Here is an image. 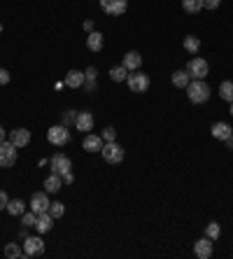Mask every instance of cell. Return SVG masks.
Masks as SVG:
<instances>
[{
    "label": "cell",
    "mask_w": 233,
    "mask_h": 259,
    "mask_svg": "<svg viewBox=\"0 0 233 259\" xmlns=\"http://www.w3.org/2000/svg\"><path fill=\"white\" fill-rule=\"evenodd\" d=\"M187 96L194 105H203V103L210 101V87L205 79H192L189 84H187Z\"/></svg>",
    "instance_id": "1"
},
{
    "label": "cell",
    "mask_w": 233,
    "mask_h": 259,
    "mask_svg": "<svg viewBox=\"0 0 233 259\" xmlns=\"http://www.w3.org/2000/svg\"><path fill=\"white\" fill-rule=\"evenodd\" d=\"M126 84H128V89L133 91V94H145V91L150 89V75H145L143 70H133L128 72V77H126Z\"/></svg>",
    "instance_id": "2"
},
{
    "label": "cell",
    "mask_w": 233,
    "mask_h": 259,
    "mask_svg": "<svg viewBox=\"0 0 233 259\" xmlns=\"http://www.w3.org/2000/svg\"><path fill=\"white\" fill-rule=\"evenodd\" d=\"M187 72H189V77L192 79H205L210 75L208 61L201 59V56H194V59L187 63Z\"/></svg>",
    "instance_id": "3"
},
{
    "label": "cell",
    "mask_w": 233,
    "mask_h": 259,
    "mask_svg": "<svg viewBox=\"0 0 233 259\" xmlns=\"http://www.w3.org/2000/svg\"><path fill=\"white\" fill-rule=\"evenodd\" d=\"M101 157L105 159L108 163H121L124 161V147H121L117 140H112V143H105L101 150Z\"/></svg>",
    "instance_id": "4"
},
{
    "label": "cell",
    "mask_w": 233,
    "mask_h": 259,
    "mask_svg": "<svg viewBox=\"0 0 233 259\" xmlns=\"http://www.w3.org/2000/svg\"><path fill=\"white\" fill-rule=\"evenodd\" d=\"M47 140L54 147H63V145L70 143V131H68V126H63V124H56V126H52L47 131Z\"/></svg>",
    "instance_id": "5"
},
{
    "label": "cell",
    "mask_w": 233,
    "mask_h": 259,
    "mask_svg": "<svg viewBox=\"0 0 233 259\" xmlns=\"http://www.w3.org/2000/svg\"><path fill=\"white\" fill-rule=\"evenodd\" d=\"M17 150L10 140L5 143H0V168H12L14 163H17Z\"/></svg>",
    "instance_id": "6"
},
{
    "label": "cell",
    "mask_w": 233,
    "mask_h": 259,
    "mask_svg": "<svg viewBox=\"0 0 233 259\" xmlns=\"http://www.w3.org/2000/svg\"><path fill=\"white\" fill-rule=\"evenodd\" d=\"M44 252V241L40 236H26L24 238V257H37Z\"/></svg>",
    "instance_id": "7"
},
{
    "label": "cell",
    "mask_w": 233,
    "mask_h": 259,
    "mask_svg": "<svg viewBox=\"0 0 233 259\" xmlns=\"http://www.w3.org/2000/svg\"><path fill=\"white\" fill-rule=\"evenodd\" d=\"M49 166H52V173H56V175H63L66 173H70V168H72V161H70V157L68 154H54V157L49 159Z\"/></svg>",
    "instance_id": "8"
},
{
    "label": "cell",
    "mask_w": 233,
    "mask_h": 259,
    "mask_svg": "<svg viewBox=\"0 0 233 259\" xmlns=\"http://www.w3.org/2000/svg\"><path fill=\"white\" fill-rule=\"evenodd\" d=\"M101 3V10L110 17H121V14L128 10V0H98Z\"/></svg>",
    "instance_id": "9"
},
{
    "label": "cell",
    "mask_w": 233,
    "mask_h": 259,
    "mask_svg": "<svg viewBox=\"0 0 233 259\" xmlns=\"http://www.w3.org/2000/svg\"><path fill=\"white\" fill-rule=\"evenodd\" d=\"M49 205H52V201H49L47 192H35L30 196V210L37 212V215H40V212H47Z\"/></svg>",
    "instance_id": "10"
},
{
    "label": "cell",
    "mask_w": 233,
    "mask_h": 259,
    "mask_svg": "<svg viewBox=\"0 0 233 259\" xmlns=\"http://www.w3.org/2000/svg\"><path fill=\"white\" fill-rule=\"evenodd\" d=\"M75 128H77V131H84V133L94 131V115H91L89 110H82V112H77V119H75Z\"/></svg>",
    "instance_id": "11"
},
{
    "label": "cell",
    "mask_w": 233,
    "mask_h": 259,
    "mask_svg": "<svg viewBox=\"0 0 233 259\" xmlns=\"http://www.w3.org/2000/svg\"><path fill=\"white\" fill-rule=\"evenodd\" d=\"M10 143L14 145V147H26V145L30 143V131L28 128H14V131H10Z\"/></svg>",
    "instance_id": "12"
},
{
    "label": "cell",
    "mask_w": 233,
    "mask_h": 259,
    "mask_svg": "<svg viewBox=\"0 0 233 259\" xmlns=\"http://www.w3.org/2000/svg\"><path fill=\"white\" fill-rule=\"evenodd\" d=\"M103 145H105V140H103L101 136H96V133H86L82 140V147L86 152H91V154H94V152H101Z\"/></svg>",
    "instance_id": "13"
},
{
    "label": "cell",
    "mask_w": 233,
    "mask_h": 259,
    "mask_svg": "<svg viewBox=\"0 0 233 259\" xmlns=\"http://www.w3.org/2000/svg\"><path fill=\"white\" fill-rule=\"evenodd\" d=\"M194 254H196L198 259H210L212 257V241H210L208 236L194 243Z\"/></svg>",
    "instance_id": "14"
},
{
    "label": "cell",
    "mask_w": 233,
    "mask_h": 259,
    "mask_svg": "<svg viewBox=\"0 0 233 259\" xmlns=\"http://www.w3.org/2000/svg\"><path fill=\"white\" fill-rule=\"evenodd\" d=\"M121 66H124L128 72L140 70V66H143V56L137 54V52H126V54H124V61H121Z\"/></svg>",
    "instance_id": "15"
},
{
    "label": "cell",
    "mask_w": 233,
    "mask_h": 259,
    "mask_svg": "<svg viewBox=\"0 0 233 259\" xmlns=\"http://www.w3.org/2000/svg\"><path fill=\"white\" fill-rule=\"evenodd\" d=\"M210 133H212L217 140H228V138H231V133H233V128L228 126L226 121H215V124H212V128H210Z\"/></svg>",
    "instance_id": "16"
},
{
    "label": "cell",
    "mask_w": 233,
    "mask_h": 259,
    "mask_svg": "<svg viewBox=\"0 0 233 259\" xmlns=\"http://www.w3.org/2000/svg\"><path fill=\"white\" fill-rule=\"evenodd\" d=\"M84 82H86V77H84L82 70H68V75H66V87H70V89H82Z\"/></svg>",
    "instance_id": "17"
},
{
    "label": "cell",
    "mask_w": 233,
    "mask_h": 259,
    "mask_svg": "<svg viewBox=\"0 0 233 259\" xmlns=\"http://www.w3.org/2000/svg\"><path fill=\"white\" fill-rule=\"evenodd\" d=\"M103 45H105V35H103L101 30H94V33H89V37H86V47H89V52H101Z\"/></svg>",
    "instance_id": "18"
},
{
    "label": "cell",
    "mask_w": 233,
    "mask_h": 259,
    "mask_svg": "<svg viewBox=\"0 0 233 259\" xmlns=\"http://www.w3.org/2000/svg\"><path fill=\"white\" fill-rule=\"evenodd\" d=\"M52 227H54V217L49 215V210L40 212V215H37V222H35L37 234H47V231H52Z\"/></svg>",
    "instance_id": "19"
},
{
    "label": "cell",
    "mask_w": 233,
    "mask_h": 259,
    "mask_svg": "<svg viewBox=\"0 0 233 259\" xmlns=\"http://www.w3.org/2000/svg\"><path fill=\"white\" fill-rule=\"evenodd\" d=\"M61 187H63V178H61V175L52 173V175H47V178H44V192H47V194L61 192Z\"/></svg>",
    "instance_id": "20"
},
{
    "label": "cell",
    "mask_w": 233,
    "mask_h": 259,
    "mask_svg": "<svg viewBox=\"0 0 233 259\" xmlns=\"http://www.w3.org/2000/svg\"><path fill=\"white\" fill-rule=\"evenodd\" d=\"M170 79H173V87H177V89H187V84L192 82V77H189L187 70H175Z\"/></svg>",
    "instance_id": "21"
},
{
    "label": "cell",
    "mask_w": 233,
    "mask_h": 259,
    "mask_svg": "<svg viewBox=\"0 0 233 259\" xmlns=\"http://www.w3.org/2000/svg\"><path fill=\"white\" fill-rule=\"evenodd\" d=\"M5 210L10 212V215L19 217V215H24V212H26V205H24V201H21V199H10V201H7Z\"/></svg>",
    "instance_id": "22"
},
{
    "label": "cell",
    "mask_w": 233,
    "mask_h": 259,
    "mask_svg": "<svg viewBox=\"0 0 233 259\" xmlns=\"http://www.w3.org/2000/svg\"><path fill=\"white\" fill-rule=\"evenodd\" d=\"M182 10L187 14H196L203 10V0H182Z\"/></svg>",
    "instance_id": "23"
},
{
    "label": "cell",
    "mask_w": 233,
    "mask_h": 259,
    "mask_svg": "<svg viewBox=\"0 0 233 259\" xmlns=\"http://www.w3.org/2000/svg\"><path fill=\"white\" fill-rule=\"evenodd\" d=\"M126 77H128V70H126L124 66L110 68V79H112V82H126Z\"/></svg>",
    "instance_id": "24"
},
{
    "label": "cell",
    "mask_w": 233,
    "mask_h": 259,
    "mask_svg": "<svg viewBox=\"0 0 233 259\" xmlns=\"http://www.w3.org/2000/svg\"><path fill=\"white\" fill-rule=\"evenodd\" d=\"M219 96H221V101L233 103V82H221L219 84Z\"/></svg>",
    "instance_id": "25"
},
{
    "label": "cell",
    "mask_w": 233,
    "mask_h": 259,
    "mask_svg": "<svg viewBox=\"0 0 233 259\" xmlns=\"http://www.w3.org/2000/svg\"><path fill=\"white\" fill-rule=\"evenodd\" d=\"M5 257L21 259V257H24V250L19 247V243H7V245H5Z\"/></svg>",
    "instance_id": "26"
},
{
    "label": "cell",
    "mask_w": 233,
    "mask_h": 259,
    "mask_svg": "<svg viewBox=\"0 0 233 259\" xmlns=\"http://www.w3.org/2000/svg\"><path fill=\"white\" fill-rule=\"evenodd\" d=\"M184 49L189 52V54H196L198 49H201V40H198L196 35H187L184 37Z\"/></svg>",
    "instance_id": "27"
},
{
    "label": "cell",
    "mask_w": 233,
    "mask_h": 259,
    "mask_svg": "<svg viewBox=\"0 0 233 259\" xmlns=\"http://www.w3.org/2000/svg\"><path fill=\"white\" fill-rule=\"evenodd\" d=\"M205 236H208L210 241L215 243L217 238H219V236H221V227H219V224H217V222H210L208 227H205Z\"/></svg>",
    "instance_id": "28"
},
{
    "label": "cell",
    "mask_w": 233,
    "mask_h": 259,
    "mask_svg": "<svg viewBox=\"0 0 233 259\" xmlns=\"http://www.w3.org/2000/svg\"><path fill=\"white\" fill-rule=\"evenodd\" d=\"M63 212H66V205L61 203V201H54V203L49 205V215L54 217V220H59V217H63Z\"/></svg>",
    "instance_id": "29"
},
{
    "label": "cell",
    "mask_w": 233,
    "mask_h": 259,
    "mask_svg": "<svg viewBox=\"0 0 233 259\" xmlns=\"http://www.w3.org/2000/svg\"><path fill=\"white\" fill-rule=\"evenodd\" d=\"M35 222H37V212L28 210V212H24V215H21V224H24L26 229H28V227H35Z\"/></svg>",
    "instance_id": "30"
},
{
    "label": "cell",
    "mask_w": 233,
    "mask_h": 259,
    "mask_svg": "<svg viewBox=\"0 0 233 259\" xmlns=\"http://www.w3.org/2000/svg\"><path fill=\"white\" fill-rule=\"evenodd\" d=\"M75 119H77V110H66V115H63V121H61V124H63V126H75Z\"/></svg>",
    "instance_id": "31"
},
{
    "label": "cell",
    "mask_w": 233,
    "mask_h": 259,
    "mask_svg": "<svg viewBox=\"0 0 233 259\" xmlns=\"http://www.w3.org/2000/svg\"><path fill=\"white\" fill-rule=\"evenodd\" d=\"M105 143H112V140H117V131H114L112 126H105L103 128V136H101Z\"/></svg>",
    "instance_id": "32"
},
{
    "label": "cell",
    "mask_w": 233,
    "mask_h": 259,
    "mask_svg": "<svg viewBox=\"0 0 233 259\" xmlns=\"http://www.w3.org/2000/svg\"><path fill=\"white\" fill-rule=\"evenodd\" d=\"M221 5V0H203V10H217Z\"/></svg>",
    "instance_id": "33"
},
{
    "label": "cell",
    "mask_w": 233,
    "mask_h": 259,
    "mask_svg": "<svg viewBox=\"0 0 233 259\" xmlns=\"http://www.w3.org/2000/svg\"><path fill=\"white\" fill-rule=\"evenodd\" d=\"M84 77H86V82H96V68L91 66L84 70Z\"/></svg>",
    "instance_id": "34"
},
{
    "label": "cell",
    "mask_w": 233,
    "mask_h": 259,
    "mask_svg": "<svg viewBox=\"0 0 233 259\" xmlns=\"http://www.w3.org/2000/svg\"><path fill=\"white\" fill-rule=\"evenodd\" d=\"M7 201H10L7 192H5V189H0V210H5V208H7Z\"/></svg>",
    "instance_id": "35"
},
{
    "label": "cell",
    "mask_w": 233,
    "mask_h": 259,
    "mask_svg": "<svg viewBox=\"0 0 233 259\" xmlns=\"http://www.w3.org/2000/svg\"><path fill=\"white\" fill-rule=\"evenodd\" d=\"M7 82H10V72L5 68H0V87H5Z\"/></svg>",
    "instance_id": "36"
},
{
    "label": "cell",
    "mask_w": 233,
    "mask_h": 259,
    "mask_svg": "<svg viewBox=\"0 0 233 259\" xmlns=\"http://www.w3.org/2000/svg\"><path fill=\"white\" fill-rule=\"evenodd\" d=\"M96 82H84V89H86V91H89V94H94V91H96Z\"/></svg>",
    "instance_id": "37"
},
{
    "label": "cell",
    "mask_w": 233,
    "mask_h": 259,
    "mask_svg": "<svg viewBox=\"0 0 233 259\" xmlns=\"http://www.w3.org/2000/svg\"><path fill=\"white\" fill-rule=\"evenodd\" d=\"M72 182H75V175H72V173L63 175V185H72Z\"/></svg>",
    "instance_id": "38"
},
{
    "label": "cell",
    "mask_w": 233,
    "mask_h": 259,
    "mask_svg": "<svg viewBox=\"0 0 233 259\" xmlns=\"http://www.w3.org/2000/svg\"><path fill=\"white\" fill-rule=\"evenodd\" d=\"M84 30H86V33H94V21H91V19L84 21Z\"/></svg>",
    "instance_id": "39"
},
{
    "label": "cell",
    "mask_w": 233,
    "mask_h": 259,
    "mask_svg": "<svg viewBox=\"0 0 233 259\" xmlns=\"http://www.w3.org/2000/svg\"><path fill=\"white\" fill-rule=\"evenodd\" d=\"M0 143H5V128L0 126Z\"/></svg>",
    "instance_id": "40"
},
{
    "label": "cell",
    "mask_w": 233,
    "mask_h": 259,
    "mask_svg": "<svg viewBox=\"0 0 233 259\" xmlns=\"http://www.w3.org/2000/svg\"><path fill=\"white\" fill-rule=\"evenodd\" d=\"M224 143H226V147H228V150H233V138H228V140H224Z\"/></svg>",
    "instance_id": "41"
},
{
    "label": "cell",
    "mask_w": 233,
    "mask_h": 259,
    "mask_svg": "<svg viewBox=\"0 0 233 259\" xmlns=\"http://www.w3.org/2000/svg\"><path fill=\"white\" fill-rule=\"evenodd\" d=\"M231 115H233V103H231Z\"/></svg>",
    "instance_id": "42"
},
{
    "label": "cell",
    "mask_w": 233,
    "mask_h": 259,
    "mask_svg": "<svg viewBox=\"0 0 233 259\" xmlns=\"http://www.w3.org/2000/svg\"><path fill=\"white\" fill-rule=\"evenodd\" d=\"M0 33H3V24H0Z\"/></svg>",
    "instance_id": "43"
},
{
    "label": "cell",
    "mask_w": 233,
    "mask_h": 259,
    "mask_svg": "<svg viewBox=\"0 0 233 259\" xmlns=\"http://www.w3.org/2000/svg\"><path fill=\"white\" fill-rule=\"evenodd\" d=\"M231 138H233V133H231Z\"/></svg>",
    "instance_id": "44"
}]
</instances>
